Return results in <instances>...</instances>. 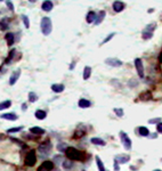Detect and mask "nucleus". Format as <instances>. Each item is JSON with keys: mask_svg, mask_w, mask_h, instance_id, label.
Instances as JSON below:
<instances>
[{"mask_svg": "<svg viewBox=\"0 0 162 171\" xmlns=\"http://www.w3.org/2000/svg\"><path fill=\"white\" fill-rule=\"evenodd\" d=\"M40 29L43 35H49L52 30V23L49 17H42L40 23Z\"/></svg>", "mask_w": 162, "mask_h": 171, "instance_id": "f257e3e1", "label": "nucleus"}, {"mask_svg": "<svg viewBox=\"0 0 162 171\" xmlns=\"http://www.w3.org/2000/svg\"><path fill=\"white\" fill-rule=\"evenodd\" d=\"M119 137H120V140H121V143H122V145H123V148H124L125 150H131L132 141H131V139H130V137L128 136L127 132L120 131L119 132Z\"/></svg>", "mask_w": 162, "mask_h": 171, "instance_id": "f03ea898", "label": "nucleus"}, {"mask_svg": "<svg viewBox=\"0 0 162 171\" xmlns=\"http://www.w3.org/2000/svg\"><path fill=\"white\" fill-rule=\"evenodd\" d=\"M156 29V24L155 23H151L148 24L145 29L143 30V33H141V38L144 40H150L153 36V33H154V30Z\"/></svg>", "mask_w": 162, "mask_h": 171, "instance_id": "7ed1b4c3", "label": "nucleus"}, {"mask_svg": "<svg viewBox=\"0 0 162 171\" xmlns=\"http://www.w3.org/2000/svg\"><path fill=\"white\" fill-rule=\"evenodd\" d=\"M134 65H135V68L137 71V74L140 79H143L145 77V73H144V65H143V61L140 58H136L134 61Z\"/></svg>", "mask_w": 162, "mask_h": 171, "instance_id": "20e7f679", "label": "nucleus"}, {"mask_svg": "<svg viewBox=\"0 0 162 171\" xmlns=\"http://www.w3.org/2000/svg\"><path fill=\"white\" fill-rule=\"evenodd\" d=\"M105 64H106V65L112 66V67H120V66H122L123 63L120 61V59H118V58L110 57V58H106V59H105Z\"/></svg>", "mask_w": 162, "mask_h": 171, "instance_id": "39448f33", "label": "nucleus"}, {"mask_svg": "<svg viewBox=\"0 0 162 171\" xmlns=\"http://www.w3.org/2000/svg\"><path fill=\"white\" fill-rule=\"evenodd\" d=\"M51 148H52V146H51V144H49V143H43V144H41L40 146L38 147V150H39V153H41V154H46V155H48L50 153V150H51Z\"/></svg>", "mask_w": 162, "mask_h": 171, "instance_id": "423d86ee", "label": "nucleus"}, {"mask_svg": "<svg viewBox=\"0 0 162 171\" xmlns=\"http://www.w3.org/2000/svg\"><path fill=\"white\" fill-rule=\"evenodd\" d=\"M114 160H115L119 164H125V163H128V162L130 161V155L120 154V155H116V156L114 157Z\"/></svg>", "mask_w": 162, "mask_h": 171, "instance_id": "0eeeda50", "label": "nucleus"}, {"mask_svg": "<svg viewBox=\"0 0 162 171\" xmlns=\"http://www.w3.org/2000/svg\"><path fill=\"white\" fill-rule=\"evenodd\" d=\"M0 118L2 119V120H8V121H16L18 120V116L16 113H14V112H8V113H4L0 115Z\"/></svg>", "mask_w": 162, "mask_h": 171, "instance_id": "6e6552de", "label": "nucleus"}, {"mask_svg": "<svg viewBox=\"0 0 162 171\" xmlns=\"http://www.w3.org/2000/svg\"><path fill=\"white\" fill-rule=\"evenodd\" d=\"M78 106L80 107V108H89V107L91 106V102L89 99H87V98H80L79 100H78Z\"/></svg>", "mask_w": 162, "mask_h": 171, "instance_id": "1a4fd4ad", "label": "nucleus"}, {"mask_svg": "<svg viewBox=\"0 0 162 171\" xmlns=\"http://www.w3.org/2000/svg\"><path fill=\"white\" fill-rule=\"evenodd\" d=\"M113 10L115 11V13H121V11L124 9V4H123L122 1H120V0H116V1L113 2Z\"/></svg>", "mask_w": 162, "mask_h": 171, "instance_id": "9d476101", "label": "nucleus"}, {"mask_svg": "<svg viewBox=\"0 0 162 171\" xmlns=\"http://www.w3.org/2000/svg\"><path fill=\"white\" fill-rule=\"evenodd\" d=\"M90 143L93 144V145L102 146V147H104V146L106 145V141H105L104 139L99 138V137H91V138H90Z\"/></svg>", "mask_w": 162, "mask_h": 171, "instance_id": "9b49d317", "label": "nucleus"}, {"mask_svg": "<svg viewBox=\"0 0 162 171\" xmlns=\"http://www.w3.org/2000/svg\"><path fill=\"white\" fill-rule=\"evenodd\" d=\"M20 75H21V71L20 70H17V71H15V72L11 73V75L9 77V84H10V86H14V84L17 82Z\"/></svg>", "mask_w": 162, "mask_h": 171, "instance_id": "f8f14e48", "label": "nucleus"}, {"mask_svg": "<svg viewBox=\"0 0 162 171\" xmlns=\"http://www.w3.org/2000/svg\"><path fill=\"white\" fill-rule=\"evenodd\" d=\"M51 90L54 91V92H56V93H61V92H63L64 91V89H65V86L64 84H62V83H54V84H51Z\"/></svg>", "mask_w": 162, "mask_h": 171, "instance_id": "ddd939ff", "label": "nucleus"}, {"mask_svg": "<svg viewBox=\"0 0 162 171\" xmlns=\"http://www.w3.org/2000/svg\"><path fill=\"white\" fill-rule=\"evenodd\" d=\"M52 7H54V5H52V2L50 0H45L42 2V5H41V9L43 11H50L52 9Z\"/></svg>", "mask_w": 162, "mask_h": 171, "instance_id": "4468645a", "label": "nucleus"}, {"mask_svg": "<svg viewBox=\"0 0 162 171\" xmlns=\"http://www.w3.org/2000/svg\"><path fill=\"white\" fill-rule=\"evenodd\" d=\"M96 17H97V15H96L95 11H93V10L88 11V14H87V16H86V21H87V23H88V24L95 23Z\"/></svg>", "mask_w": 162, "mask_h": 171, "instance_id": "2eb2a0df", "label": "nucleus"}, {"mask_svg": "<svg viewBox=\"0 0 162 171\" xmlns=\"http://www.w3.org/2000/svg\"><path fill=\"white\" fill-rule=\"evenodd\" d=\"M34 116H35V119H38V120H45L46 118H47V113H46V111H43V109H37L35 112H34Z\"/></svg>", "mask_w": 162, "mask_h": 171, "instance_id": "dca6fc26", "label": "nucleus"}, {"mask_svg": "<svg viewBox=\"0 0 162 171\" xmlns=\"http://www.w3.org/2000/svg\"><path fill=\"white\" fill-rule=\"evenodd\" d=\"M95 161H96V165H97V168H98V171H106L105 165H104V162L102 161V159H100L98 155L95 156Z\"/></svg>", "mask_w": 162, "mask_h": 171, "instance_id": "f3484780", "label": "nucleus"}, {"mask_svg": "<svg viewBox=\"0 0 162 171\" xmlns=\"http://www.w3.org/2000/svg\"><path fill=\"white\" fill-rule=\"evenodd\" d=\"M138 134H139V136H141V137H150V130H148L147 127L140 125V127L138 128Z\"/></svg>", "mask_w": 162, "mask_h": 171, "instance_id": "a211bd4d", "label": "nucleus"}, {"mask_svg": "<svg viewBox=\"0 0 162 171\" xmlns=\"http://www.w3.org/2000/svg\"><path fill=\"white\" fill-rule=\"evenodd\" d=\"M105 15H106V13H105V10H100L99 13L97 14V17H96V21L94 24L95 25H99L100 23L103 22V20L105 18Z\"/></svg>", "mask_w": 162, "mask_h": 171, "instance_id": "6ab92c4d", "label": "nucleus"}, {"mask_svg": "<svg viewBox=\"0 0 162 171\" xmlns=\"http://www.w3.org/2000/svg\"><path fill=\"white\" fill-rule=\"evenodd\" d=\"M73 166H74V163L72 161H70V160H65V161L62 162V168L64 170H71Z\"/></svg>", "mask_w": 162, "mask_h": 171, "instance_id": "aec40b11", "label": "nucleus"}, {"mask_svg": "<svg viewBox=\"0 0 162 171\" xmlns=\"http://www.w3.org/2000/svg\"><path fill=\"white\" fill-rule=\"evenodd\" d=\"M6 41H7V45L8 46H13L14 42H15V35H14V33L8 32V33L6 34Z\"/></svg>", "mask_w": 162, "mask_h": 171, "instance_id": "412c9836", "label": "nucleus"}, {"mask_svg": "<svg viewBox=\"0 0 162 171\" xmlns=\"http://www.w3.org/2000/svg\"><path fill=\"white\" fill-rule=\"evenodd\" d=\"M30 132L33 135H43L46 131H45V129H42L40 127H32V128H30Z\"/></svg>", "mask_w": 162, "mask_h": 171, "instance_id": "4be33fe9", "label": "nucleus"}, {"mask_svg": "<svg viewBox=\"0 0 162 171\" xmlns=\"http://www.w3.org/2000/svg\"><path fill=\"white\" fill-rule=\"evenodd\" d=\"M91 75V67L90 66H84L83 68V74H82V78L83 80H88Z\"/></svg>", "mask_w": 162, "mask_h": 171, "instance_id": "5701e85b", "label": "nucleus"}, {"mask_svg": "<svg viewBox=\"0 0 162 171\" xmlns=\"http://www.w3.org/2000/svg\"><path fill=\"white\" fill-rule=\"evenodd\" d=\"M25 163L27 164V165H33L34 162H35V156H34L33 153H30L29 155L26 156V160H25Z\"/></svg>", "mask_w": 162, "mask_h": 171, "instance_id": "b1692460", "label": "nucleus"}, {"mask_svg": "<svg viewBox=\"0 0 162 171\" xmlns=\"http://www.w3.org/2000/svg\"><path fill=\"white\" fill-rule=\"evenodd\" d=\"M11 106V100L10 99H7L4 100V102L0 103V111H4V109H7Z\"/></svg>", "mask_w": 162, "mask_h": 171, "instance_id": "393cba45", "label": "nucleus"}, {"mask_svg": "<svg viewBox=\"0 0 162 171\" xmlns=\"http://www.w3.org/2000/svg\"><path fill=\"white\" fill-rule=\"evenodd\" d=\"M24 129L23 125H20V127H14V128H9L7 129V134H16V132H20Z\"/></svg>", "mask_w": 162, "mask_h": 171, "instance_id": "a878e982", "label": "nucleus"}, {"mask_svg": "<svg viewBox=\"0 0 162 171\" xmlns=\"http://www.w3.org/2000/svg\"><path fill=\"white\" fill-rule=\"evenodd\" d=\"M27 97H29V102L30 103H35L37 100H38V95H37L35 92H33V91H30L29 95H27Z\"/></svg>", "mask_w": 162, "mask_h": 171, "instance_id": "bb28decb", "label": "nucleus"}, {"mask_svg": "<svg viewBox=\"0 0 162 171\" xmlns=\"http://www.w3.org/2000/svg\"><path fill=\"white\" fill-rule=\"evenodd\" d=\"M113 112L119 118H123V115H124V111H123V108H121V107H115V108H113Z\"/></svg>", "mask_w": 162, "mask_h": 171, "instance_id": "cd10ccee", "label": "nucleus"}, {"mask_svg": "<svg viewBox=\"0 0 162 171\" xmlns=\"http://www.w3.org/2000/svg\"><path fill=\"white\" fill-rule=\"evenodd\" d=\"M57 149H58L61 153H63L67 149V145H66L65 143H59L58 145H57Z\"/></svg>", "mask_w": 162, "mask_h": 171, "instance_id": "c85d7f7f", "label": "nucleus"}, {"mask_svg": "<svg viewBox=\"0 0 162 171\" xmlns=\"http://www.w3.org/2000/svg\"><path fill=\"white\" fill-rule=\"evenodd\" d=\"M15 52H16L15 49H13V50H10V51H9V55H8V57H7V59H6V63H10L11 59H13L14 56H15Z\"/></svg>", "mask_w": 162, "mask_h": 171, "instance_id": "c756f323", "label": "nucleus"}, {"mask_svg": "<svg viewBox=\"0 0 162 171\" xmlns=\"http://www.w3.org/2000/svg\"><path fill=\"white\" fill-rule=\"evenodd\" d=\"M22 20H23V23H24V26L26 27V29H29V27H30V20H29V17H27V16H25V15H23L22 16Z\"/></svg>", "mask_w": 162, "mask_h": 171, "instance_id": "7c9ffc66", "label": "nucleus"}, {"mask_svg": "<svg viewBox=\"0 0 162 171\" xmlns=\"http://www.w3.org/2000/svg\"><path fill=\"white\" fill-rule=\"evenodd\" d=\"M114 35H115V33H114V32H112V33H110V35H107V36H106V38H105V39H104V40H103V41H102V43H100V45H105V43H107V42H109V41H110V40H111V39H112V38H113V36H114Z\"/></svg>", "mask_w": 162, "mask_h": 171, "instance_id": "2f4dec72", "label": "nucleus"}, {"mask_svg": "<svg viewBox=\"0 0 162 171\" xmlns=\"http://www.w3.org/2000/svg\"><path fill=\"white\" fill-rule=\"evenodd\" d=\"M159 122H161V118H155V119H150L148 120L150 124H157Z\"/></svg>", "mask_w": 162, "mask_h": 171, "instance_id": "473e14b6", "label": "nucleus"}, {"mask_svg": "<svg viewBox=\"0 0 162 171\" xmlns=\"http://www.w3.org/2000/svg\"><path fill=\"white\" fill-rule=\"evenodd\" d=\"M54 162H55V163L63 162V155H55V156H54Z\"/></svg>", "mask_w": 162, "mask_h": 171, "instance_id": "72a5a7b5", "label": "nucleus"}, {"mask_svg": "<svg viewBox=\"0 0 162 171\" xmlns=\"http://www.w3.org/2000/svg\"><path fill=\"white\" fill-rule=\"evenodd\" d=\"M6 5H7V7L9 8V10H10V11H14V5H13V2H11L10 0H7V1H6Z\"/></svg>", "mask_w": 162, "mask_h": 171, "instance_id": "f704fd0d", "label": "nucleus"}, {"mask_svg": "<svg viewBox=\"0 0 162 171\" xmlns=\"http://www.w3.org/2000/svg\"><path fill=\"white\" fill-rule=\"evenodd\" d=\"M113 169H114V171H120V164H119L115 160L113 161Z\"/></svg>", "mask_w": 162, "mask_h": 171, "instance_id": "c9c22d12", "label": "nucleus"}, {"mask_svg": "<svg viewBox=\"0 0 162 171\" xmlns=\"http://www.w3.org/2000/svg\"><path fill=\"white\" fill-rule=\"evenodd\" d=\"M156 132L157 134H162V121L156 124Z\"/></svg>", "mask_w": 162, "mask_h": 171, "instance_id": "e433bc0d", "label": "nucleus"}, {"mask_svg": "<svg viewBox=\"0 0 162 171\" xmlns=\"http://www.w3.org/2000/svg\"><path fill=\"white\" fill-rule=\"evenodd\" d=\"M26 108H27V105L24 103V104L22 105V111H26Z\"/></svg>", "mask_w": 162, "mask_h": 171, "instance_id": "4c0bfd02", "label": "nucleus"}, {"mask_svg": "<svg viewBox=\"0 0 162 171\" xmlns=\"http://www.w3.org/2000/svg\"><path fill=\"white\" fill-rule=\"evenodd\" d=\"M153 171H162V170H161V169H154Z\"/></svg>", "mask_w": 162, "mask_h": 171, "instance_id": "58836bf2", "label": "nucleus"}, {"mask_svg": "<svg viewBox=\"0 0 162 171\" xmlns=\"http://www.w3.org/2000/svg\"><path fill=\"white\" fill-rule=\"evenodd\" d=\"M29 1H30V2H35L37 0H29Z\"/></svg>", "mask_w": 162, "mask_h": 171, "instance_id": "ea45409f", "label": "nucleus"}, {"mask_svg": "<svg viewBox=\"0 0 162 171\" xmlns=\"http://www.w3.org/2000/svg\"><path fill=\"white\" fill-rule=\"evenodd\" d=\"M54 171H58V170H54Z\"/></svg>", "mask_w": 162, "mask_h": 171, "instance_id": "a19ab883", "label": "nucleus"}, {"mask_svg": "<svg viewBox=\"0 0 162 171\" xmlns=\"http://www.w3.org/2000/svg\"><path fill=\"white\" fill-rule=\"evenodd\" d=\"M0 1H4V0H0Z\"/></svg>", "mask_w": 162, "mask_h": 171, "instance_id": "79ce46f5", "label": "nucleus"}]
</instances>
